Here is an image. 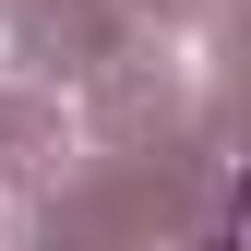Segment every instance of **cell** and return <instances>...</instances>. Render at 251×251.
<instances>
[]
</instances>
